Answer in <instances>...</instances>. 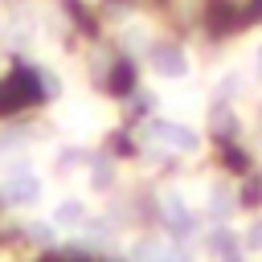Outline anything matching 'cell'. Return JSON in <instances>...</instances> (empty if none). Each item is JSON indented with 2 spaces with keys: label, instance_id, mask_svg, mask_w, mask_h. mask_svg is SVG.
<instances>
[{
  "label": "cell",
  "instance_id": "1",
  "mask_svg": "<svg viewBox=\"0 0 262 262\" xmlns=\"http://www.w3.org/2000/svg\"><path fill=\"white\" fill-rule=\"evenodd\" d=\"M143 135H151V139H160L164 147L184 151V156H192V151L201 147V139H196V131H192V127H184V123H168V119L147 123V127H143Z\"/></svg>",
  "mask_w": 262,
  "mask_h": 262
},
{
  "label": "cell",
  "instance_id": "2",
  "mask_svg": "<svg viewBox=\"0 0 262 262\" xmlns=\"http://www.w3.org/2000/svg\"><path fill=\"white\" fill-rule=\"evenodd\" d=\"M0 196H4L8 205H33V201L41 196V180L20 164V168H12V172L0 180Z\"/></svg>",
  "mask_w": 262,
  "mask_h": 262
},
{
  "label": "cell",
  "instance_id": "3",
  "mask_svg": "<svg viewBox=\"0 0 262 262\" xmlns=\"http://www.w3.org/2000/svg\"><path fill=\"white\" fill-rule=\"evenodd\" d=\"M151 70H156L160 78L180 82V78L188 74V53H184L180 45H156V49H151Z\"/></svg>",
  "mask_w": 262,
  "mask_h": 262
},
{
  "label": "cell",
  "instance_id": "4",
  "mask_svg": "<svg viewBox=\"0 0 262 262\" xmlns=\"http://www.w3.org/2000/svg\"><path fill=\"white\" fill-rule=\"evenodd\" d=\"M53 225H61V229H82V225H86V205H82L78 196L57 201V205H53Z\"/></svg>",
  "mask_w": 262,
  "mask_h": 262
},
{
  "label": "cell",
  "instance_id": "5",
  "mask_svg": "<svg viewBox=\"0 0 262 262\" xmlns=\"http://www.w3.org/2000/svg\"><path fill=\"white\" fill-rule=\"evenodd\" d=\"M164 221H168L176 233H188V229H192V213H188V205H184L180 192H168V196H164Z\"/></svg>",
  "mask_w": 262,
  "mask_h": 262
},
{
  "label": "cell",
  "instance_id": "6",
  "mask_svg": "<svg viewBox=\"0 0 262 262\" xmlns=\"http://www.w3.org/2000/svg\"><path fill=\"white\" fill-rule=\"evenodd\" d=\"M209 127H213V135H229V131L237 127V115H233V106H229V102L213 106V115H209Z\"/></svg>",
  "mask_w": 262,
  "mask_h": 262
},
{
  "label": "cell",
  "instance_id": "7",
  "mask_svg": "<svg viewBox=\"0 0 262 262\" xmlns=\"http://www.w3.org/2000/svg\"><path fill=\"white\" fill-rule=\"evenodd\" d=\"M209 250H213V254H221V258H225V254H237V233H233V229H225V225H217V229L209 233Z\"/></svg>",
  "mask_w": 262,
  "mask_h": 262
},
{
  "label": "cell",
  "instance_id": "8",
  "mask_svg": "<svg viewBox=\"0 0 262 262\" xmlns=\"http://www.w3.org/2000/svg\"><path fill=\"white\" fill-rule=\"evenodd\" d=\"M61 123L70 127V131H90V127H98V115L94 111H61Z\"/></svg>",
  "mask_w": 262,
  "mask_h": 262
},
{
  "label": "cell",
  "instance_id": "9",
  "mask_svg": "<svg viewBox=\"0 0 262 262\" xmlns=\"http://www.w3.org/2000/svg\"><path fill=\"white\" fill-rule=\"evenodd\" d=\"M111 184H115V168H111V160H94V168H90V188L106 192Z\"/></svg>",
  "mask_w": 262,
  "mask_h": 262
},
{
  "label": "cell",
  "instance_id": "10",
  "mask_svg": "<svg viewBox=\"0 0 262 262\" xmlns=\"http://www.w3.org/2000/svg\"><path fill=\"white\" fill-rule=\"evenodd\" d=\"M209 213H213L217 221H225V217L233 213V192H229V188H213V196H209Z\"/></svg>",
  "mask_w": 262,
  "mask_h": 262
},
{
  "label": "cell",
  "instance_id": "11",
  "mask_svg": "<svg viewBox=\"0 0 262 262\" xmlns=\"http://www.w3.org/2000/svg\"><path fill=\"white\" fill-rule=\"evenodd\" d=\"M106 242H111V225L106 221H94L86 229V246H106Z\"/></svg>",
  "mask_w": 262,
  "mask_h": 262
},
{
  "label": "cell",
  "instance_id": "12",
  "mask_svg": "<svg viewBox=\"0 0 262 262\" xmlns=\"http://www.w3.org/2000/svg\"><path fill=\"white\" fill-rule=\"evenodd\" d=\"M53 233H57V229H53V225H45V221H33V225H29V237H33V242H41V246H49V242H53Z\"/></svg>",
  "mask_w": 262,
  "mask_h": 262
},
{
  "label": "cell",
  "instance_id": "13",
  "mask_svg": "<svg viewBox=\"0 0 262 262\" xmlns=\"http://www.w3.org/2000/svg\"><path fill=\"white\" fill-rule=\"evenodd\" d=\"M246 250H262V221H254L250 229H246V242H242Z\"/></svg>",
  "mask_w": 262,
  "mask_h": 262
},
{
  "label": "cell",
  "instance_id": "14",
  "mask_svg": "<svg viewBox=\"0 0 262 262\" xmlns=\"http://www.w3.org/2000/svg\"><path fill=\"white\" fill-rule=\"evenodd\" d=\"M20 143H25V139H20V131H4V135H0V156H4V151H12V147H20Z\"/></svg>",
  "mask_w": 262,
  "mask_h": 262
},
{
  "label": "cell",
  "instance_id": "15",
  "mask_svg": "<svg viewBox=\"0 0 262 262\" xmlns=\"http://www.w3.org/2000/svg\"><path fill=\"white\" fill-rule=\"evenodd\" d=\"M237 86H242V78H221V94H237Z\"/></svg>",
  "mask_w": 262,
  "mask_h": 262
},
{
  "label": "cell",
  "instance_id": "16",
  "mask_svg": "<svg viewBox=\"0 0 262 262\" xmlns=\"http://www.w3.org/2000/svg\"><path fill=\"white\" fill-rule=\"evenodd\" d=\"M254 66H258V74H262V45H258V53H254Z\"/></svg>",
  "mask_w": 262,
  "mask_h": 262
}]
</instances>
